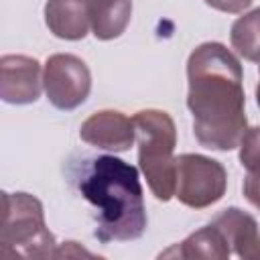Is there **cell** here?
<instances>
[{"label": "cell", "instance_id": "obj_1", "mask_svg": "<svg viewBox=\"0 0 260 260\" xmlns=\"http://www.w3.org/2000/svg\"><path fill=\"white\" fill-rule=\"evenodd\" d=\"M187 108L193 134L209 150H234L248 130L244 69L221 43L207 41L187 59Z\"/></svg>", "mask_w": 260, "mask_h": 260}, {"label": "cell", "instance_id": "obj_2", "mask_svg": "<svg viewBox=\"0 0 260 260\" xmlns=\"http://www.w3.org/2000/svg\"><path fill=\"white\" fill-rule=\"evenodd\" d=\"M79 191L95 207L93 236L102 244L132 242L146 232L144 191L138 169L130 162L114 154L91 158Z\"/></svg>", "mask_w": 260, "mask_h": 260}, {"label": "cell", "instance_id": "obj_3", "mask_svg": "<svg viewBox=\"0 0 260 260\" xmlns=\"http://www.w3.org/2000/svg\"><path fill=\"white\" fill-rule=\"evenodd\" d=\"M138 142V167L150 193L158 201H171L175 193V146L177 126L165 110L148 108L132 116Z\"/></svg>", "mask_w": 260, "mask_h": 260}, {"label": "cell", "instance_id": "obj_4", "mask_svg": "<svg viewBox=\"0 0 260 260\" xmlns=\"http://www.w3.org/2000/svg\"><path fill=\"white\" fill-rule=\"evenodd\" d=\"M55 246L43 203L24 191L10 193V209L0 225V258H51Z\"/></svg>", "mask_w": 260, "mask_h": 260}, {"label": "cell", "instance_id": "obj_5", "mask_svg": "<svg viewBox=\"0 0 260 260\" xmlns=\"http://www.w3.org/2000/svg\"><path fill=\"white\" fill-rule=\"evenodd\" d=\"M228 191L225 167L205 154L183 152L175 156V193L183 205L205 209L217 203Z\"/></svg>", "mask_w": 260, "mask_h": 260}, {"label": "cell", "instance_id": "obj_6", "mask_svg": "<svg viewBox=\"0 0 260 260\" xmlns=\"http://www.w3.org/2000/svg\"><path fill=\"white\" fill-rule=\"evenodd\" d=\"M43 89L53 108L69 112L79 108L91 91V73L83 59L55 53L43 65Z\"/></svg>", "mask_w": 260, "mask_h": 260}, {"label": "cell", "instance_id": "obj_7", "mask_svg": "<svg viewBox=\"0 0 260 260\" xmlns=\"http://www.w3.org/2000/svg\"><path fill=\"white\" fill-rule=\"evenodd\" d=\"M43 67L28 55L0 57V100L10 106H28L41 98Z\"/></svg>", "mask_w": 260, "mask_h": 260}, {"label": "cell", "instance_id": "obj_8", "mask_svg": "<svg viewBox=\"0 0 260 260\" xmlns=\"http://www.w3.org/2000/svg\"><path fill=\"white\" fill-rule=\"evenodd\" d=\"M79 138L102 150L124 152L134 144L132 118L118 110H100L81 122Z\"/></svg>", "mask_w": 260, "mask_h": 260}, {"label": "cell", "instance_id": "obj_9", "mask_svg": "<svg viewBox=\"0 0 260 260\" xmlns=\"http://www.w3.org/2000/svg\"><path fill=\"white\" fill-rule=\"evenodd\" d=\"M225 240L230 252L240 258H254L258 250V221L240 207H228L209 221Z\"/></svg>", "mask_w": 260, "mask_h": 260}, {"label": "cell", "instance_id": "obj_10", "mask_svg": "<svg viewBox=\"0 0 260 260\" xmlns=\"http://www.w3.org/2000/svg\"><path fill=\"white\" fill-rule=\"evenodd\" d=\"M45 24L63 41H81L89 30L87 0H47Z\"/></svg>", "mask_w": 260, "mask_h": 260}, {"label": "cell", "instance_id": "obj_11", "mask_svg": "<svg viewBox=\"0 0 260 260\" xmlns=\"http://www.w3.org/2000/svg\"><path fill=\"white\" fill-rule=\"evenodd\" d=\"M87 18L98 41L118 39L130 24L132 0H87Z\"/></svg>", "mask_w": 260, "mask_h": 260}, {"label": "cell", "instance_id": "obj_12", "mask_svg": "<svg viewBox=\"0 0 260 260\" xmlns=\"http://www.w3.org/2000/svg\"><path fill=\"white\" fill-rule=\"evenodd\" d=\"M177 254L179 258H213V260H228L230 258V248L225 244V240L221 238V234L211 225H203L199 230H195L193 234H189L181 244L169 248L167 252H162L160 256H173Z\"/></svg>", "mask_w": 260, "mask_h": 260}, {"label": "cell", "instance_id": "obj_13", "mask_svg": "<svg viewBox=\"0 0 260 260\" xmlns=\"http://www.w3.org/2000/svg\"><path fill=\"white\" fill-rule=\"evenodd\" d=\"M258 18H260V10L254 8L252 12L240 16L232 24V30H230V41H232V47L236 49V53L252 63H258V53H260Z\"/></svg>", "mask_w": 260, "mask_h": 260}, {"label": "cell", "instance_id": "obj_14", "mask_svg": "<svg viewBox=\"0 0 260 260\" xmlns=\"http://www.w3.org/2000/svg\"><path fill=\"white\" fill-rule=\"evenodd\" d=\"M240 160L242 165L248 167L250 175H256V146H258V128L250 126L244 134V138L240 140Z\"/></svg>", "mask_w": 260, "mask_h": 260}, {"label": "cell", "instance_id": "obj_15", "mask_svg": "<svg viewBox=\"0 0 260 260\" xmlns=\"http://www.w3.org/2000/svg\"><path fill=\"white\" fill-rule=\"evenodd\" d=\"M207 6L219 10V12H228V14H240L246 8L252 6L254 0H203Z\"/></svg>", "mask_w": 260, "mask_h": 260}, {"label": "cell", "instance_id": "obj_16", "mask_svg": "<svg viewBox=\"0 0 260 260\" xmlns=\"http://www.w3.org/2000/svg\"><path fill=\"white\" fill-rule=\"evenodd\" d=\"M8 209H10V193L0 189V225L4 223V219L8 215Z\"/></svg>", "mask_w": 260, "mask_h": 260}]
</instances>
